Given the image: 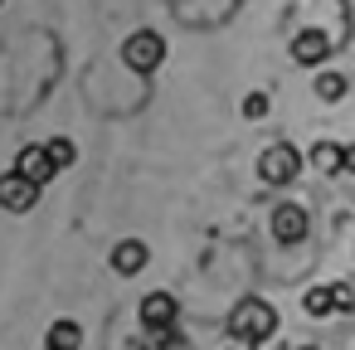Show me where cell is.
Listing matches in <instances>:
<instances>
[{
    "instance_id": "6da1fadb",
    "label": "cell",
    "mask_w": 355,
    "mask_h": 350,
    "mask_svg": "<svg viewBox=\"0 0 355 350\" xmlns=\"http://www.w3.org/2000/svg\"><path fill=\"white\" fill-rule=\"evenodd\" d=\"M224 331H229L234 345H263V340L277 335V306L263 301V297H243V301L229 311Z\"/></svg>"
},
{
    "instance_id": "7a4b0ae2",
    "label": "cell",
    "mask_w": 355,
    "mask_h": 350,
    "mask_svg": "<svg viewBox=\"0 0 355 350\" xmlns=\"http://www.w3.org/2000/svg\"><path fill=\"white\" fill-rule=\"evenodd\" d=\"M122 64L132 73H156L166 64V35L161 30H132L122 40Z\"/></svg>"
},
{
    "instance_id": "3957f363",
    "label": "cell",
    "mask_w": 355,
    "mask_h": 350,
    "mask_svg": "<svg viewBox=\"0 0 355 350\" xmlns=\"http://www.w3.org/2000/svg\"><path fill=\"white\" fill-rule=\"evenodd\" d=\"M297 175H302V151H297V146L277 141V146H268V151L258 156V180H263V185H292Z\"/></svg>"
},
{
    "instance_id": "277c9868",
    "label": "cell",
    "mask_w": 355,
    "mask_h": 350,
    "mask_svg": "<svg viewBox=\"0 0 355 350\" xmlns=\"http://www.w3.org/2000/svg\"><path fill=\"white\" fill-rule=\"evenodd\" d=\"M40 195H44V185H40V180H30V175H20L15 166L0 175V209H10V214H30V209L40 204Z\"/></svg>"
},
{
    "instance_id": "5b68a950",
    "label": "cell",
    "mask_w": 355,
    "mask_h": 350,
    "mask_svg": "<svg viewBox=\"0 0 355 350\" xmlns=\"http://www.w3.org/2000/svg\"><path fill=\"white\" fill-rule=\"evenodd\" d=\"M287 54H292V64H302V69H321V64L331 59V40H326L321 30H297L292 44H287Z\"/></svg>"
},
{
    "instance_id": "8992f818",
    "label": "cell",
    "mask_w": 355,
    "mask_h": 350,
    "mask_svg": "<svg viewBox=\"0 0 355 350\" xmlns=\"http://www.w3.org/2000/svg\"><path fill=\"white\" fill-rule=\"evenodd\" d=\"M15 170L30 175V180H40V185H49L59 175V161L49 156V141H35V146H20L15 151Z\"/></svg>"
},
{
    "instance_id": "52a82bcc",
    "label": "cell",
    "mask_w": 355,
    "mask_h": 350,
    "mask_svg": "<svg viewBox=\"0 0 355 350\" xmlns=\"http://www.w3.org/2000/svg\"><path fill=\"white\" fill-rule=\"evenodd\" d=\"M175 316H180V301L171 292H146L141 297V326L146 331H171Z\"/></svg>"
},
{
    "instance_id": "ba28073f",
    "label": "cell",
    "mask_w": 355,
    "mask_h": 350,
    "mask_svg": "<svg viewBox=\"0 0 355 350\" xmlns=\"http://www.w3.org/2000/svg\"><path fill=\"white\" fill-rule=\"evenodd\" d=\"M306 229H311V219H306L302 204H277V209H272V238H277V243H302Z\"/></svg>"
},
{
    "instance_id": "9c48e42d",
    "label": "cell",
    "mask_w": 355,
    "mask_h": 350,
    "mask_svg": "<svg viewBox=\"0 0 355 350\" xmlns=\"http://www.w3.org/2000/svg\"><path fill=\"white\" fill-rule=\"evenodd\" d=\"M112 272L117 277H137L146 263H151V248H146V238H122V243H112Z\"/></svg>"
},
{
    "instance_id": "30bf717a",
    "label": "cell",
    "mask_w": 355,
    "mask_h": 350,
    "mask_svg": "<svg viewBox=\"0 0 355 350\" xmlns=\"http://www.w3.org/2000/svg\"><path fill=\"white\" fill-rule=\"evenodd\" d=\"M44 345H49V350H78V345H83V326H78L73 316H59V321L44 331Z\"/></svg>"
},
{
    "instance_id": "8fae6325",
    "label": "cell",
    "mask_w": 355,
    "mask_h": 350,
    "mask_svg": "<svg viewBox=\"0 0 355 350\" xmlns=\"http://www.w3.org/2000/svg\"><path fill=\"white\" fill-rule=\"evenodd\" d=\"M311 93H316L321 103H340V98L350 93V78H345V73H336V69H321V73L311 78Z\"/></svg>"
},
{
    "instance_id": "7c38bea8",
    "label": "cell",
    "mask_w": 355,
    "mask_h": 350,
    "mask_svg": "<svg viewBox=\"0 0 355 350\" xmlns=\"http://www.w3.org/2000/svg\"><path fill=\"white\" fill-rule=\"evenodd\" d=\"M340 156H345V146H336V141H316L311 146V170H321V175H340Z\"/></svg>"
},
{
    "instance_id": "4fadbf2b",
    "label": "cell",
    "mask_w": 355,
    "mask_h": 350,
    "mask_svg": "<svg viewBox=\"0 0 355 350\" xmlns=\"http://www.w3.org/2000/svg\"><path fill=\"white\" fill-rule=\"evenodd\" d=\"M302 311L316 316V321L331 316V311H336V287H306V292H302Z\"/></svg>"
},
{
    "instance_id": "5bb4252c",
    "label": "cell",
    "mask_w": 355,
    "mask_h": 350,
    "mask_svg": "<svg viewBox=\"0 0 355 350\" xmlns=\"http://www.w3.org/2000/svg\"><path fill=\"white\" fill-rule=\"evenodd\" d=\"M49 156L59 161V170H69V166L78 161V146H73V137H49Z\"/></svg>"
},
{
    "instance_id": "9a60e30c",
    "label": "cell",
    "mask_w": 355,
    "mask_h": 350,
    "mask_svg": "<svg viewBox=\"0 0 355 350\" xmlns=\"http://www.w3.org/2000/svg\"><path fill=\"white\" fill-rule=\"evenodd\" d=\"M239 112H243V117H248V122H263V117H268V112H272V98H268V93H248V98H243V107H239Z\"/></svg>"
},
{
    "instance_id": "2e32d148",
    "label": "cell",
    "mask_w": 355,
    "mask_h": 350,
    "mask_svg": "<svg viewBox=\"0 0 355 350\" xmlns=\"http://www.w3.org/2000/svg\"><path fill=\"white\" fill-rule=\"evenodd\" d=\"M336 287V311H355V287L350 282H331Z\"/></svg>"
},
{
    "instance_id": "e0dca14e",
    "label": "cell",
    "mask_w": 355,
    "mask_h": 350,
    "mask_svg": "<svg viewBox=\"0 0 355 350\" xmlns=\"http://www.w3.org/2000/svg\"><path fill=\"white\" fill-rule=\"evenodd\" d=\"M340 170H345V175H355V141L345 146V156H340Z\"/></svg>"
},
{
    "instance_id": "ac0fdd59",
    "label": "cell",
    "mask_w": 355,
    "mask_h": 350,
    "mask_svg": "<svg viewBox=\"0 0 355 350\" xmlns=\"http://www.w3.org/2000/svg\"><path fill=\"white\" fill-rule=\"evenodd\" d=\"M0 6H6V0H0Z\"/></svg>"
}]
</instances>
